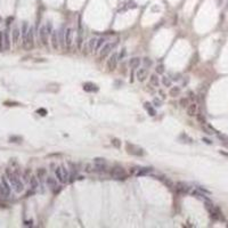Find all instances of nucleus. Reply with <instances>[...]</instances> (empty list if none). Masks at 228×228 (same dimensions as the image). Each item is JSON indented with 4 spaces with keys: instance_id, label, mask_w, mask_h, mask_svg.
Here are the masks:
<instances>
[{
    "instance_id": "f257e3e1",
    "label": "nucleus",
    "mask_w": 228,
    "mask_h": 228,
    "mask_svg": "<svg viewBox=\"0 0 228 228\" xmlns=\"http://www.w3.org/2000/svg\"><path fill=\"white\" fill-rule=\"evenodd\" d=\"M6 176H7V179L10 183L12 187L15 189L16 193H22L24 190V185L23 183L19 179V176L17 173H15L14 171H12L10 169H7L6 170Z\"/></svg>"
},
{
    "instance_id": "f03ea898",
    "label": "nucleus",
    "mask_w": 228,
    "mask_h": 228,
    "mask_svg": "<svg viewBox=\"0 0 228 228\" xmlns=\"http://www.w3.org/2000/svg\"><path fill=\"white\" fill-rule=\"evenodd\" d=\"M126 147H127V151H128L129 154L135 155V156H144V155L146 154L145 149L142 147H140V146H138V145H133V144L127 142Z\"/></svg>"
},
{
    "instance_id": "7ed1b4c3",
    "label": "nucleus",
    "mask_w": 228,
    "mask_h": 228,
    "mask_svg": "<svg viewBox=\"0 0 228 228\" xmlns=\"http://www.w3.org/2000/svg\"><path fill=\"white\" fill-rule=\"evenodd\" d=\"M111 176L116 180H123L128 177V173L122 166H115L111 170Z\"/></svg>"
},
{
    "instance_id": "20e7f679",
    "label": "nucleus",
    "mask_w": 228,
    "mask_h": 228,
    "mask_svg": "<svg viewBox=\"0 0 228 228\" xmlns=\"http://www.w3.org/2000/svg\"><path fill=\"white\" fill-rule=\"evenodd\" d=\"M175 188H176V190L179 194H188L192 190V187L185 181H177L176 185H175Z\"/></svg>"
},
{
    "instance_id": "39448f33",
    "label": "nucleus",
    "mask_w": 228,
    "mask_h": 228,
    "mask_svg": "<svg viewBox=\"0 0 228 228\" xmlns=\"http://www.w3.org/2000/svg\"><path fill=\"white\" fill-rule=\"evenodd\" d=\"M135 8H137V4H136L133 0H126V1H123V2L120 5L118 12H119V13H124V12H127V10L135 9Z\"/></svg>"
},
{
    "instance_id": "423d86ee",
    "label": "nucleus",
    "mask_w": 228,
    "mask_h": 228,
    "mask_svg": "<svg viewBox=\"0 0 228 228\" xmlns=\"http://www.w3.org/2000/svg\"><path fill=\"white\" fill-rule=\"evenodd\" d=\"M0 184H1V186H0V190H1V193H2V195L4 196H9L10 195V187H9V184H8V181H7V177L2 176L1 177V179H0Z\"/></svg>"
},
{
    "instance_id": "0eeeda50",
    "label": "nucleus",
    "mask_w": 228,
    "mask_h": 228,
    "mask_svg": "<svg viewBox=\"0 0 228 228\" xmlns=\"http://www.w3.org/2000/svg\"><path fill=\"white\" fill-rule=\"evenodd\" d=\"M46 184H47L48 188H49L50 190H52L55 194L59 193V190L62 189L61 186L57 185V180L55 179V178H52V177H48L47 180H46Z\"/></svg>"
},
{
    "instance_id": "6e6552de",
    "label": "nucleus",
    "mask_w": 228,
    "mask_h": 228,
    "mask_svg": "<svg viewBox=\"0 0 228 228\" xmlns=\"http://www.w3.org/2000/svg\"><path fill=\"white\" fill-rule=\"evenodd\" d=\"M118 46V41H114V42H109V43H106L105 46H103L102 47V50H100V57L102 58H104V57H106L107 55H109V52L113 50L114 48Z\"/></svg>"
},
{
    "instance_id": "1a4fd4ad",
    "label": "nucleus",
    "mask_w": 228,
    "mask_h": 228,
    "mask_svg": "<svg viewBox=\"0 0 228 228\" xmlns=\"http://www.w3.org/2000/svg\"><path fill=\"white\" fill-rule=\"evenodd\" d=\"M118 62H119V54L116 52H112V55H111L109 58L107 59V67H109V70L113 71L114 69L116 67Z\"/></svg>"
},
{
    "instance_id": "9d476101",
    "label": "nucleus",
    "mask_w": 228,
    "mask_h": 228,
    "mask_svg": "<svg viewBox=\"0 0 228 228\" xmlns=\"http://www.w3.org/2000/svg\"><path fill=\"white\" fill-rule=\"evenodd\" d=\"M73 37H74V31L72 28H66L65 29V35H64V39H65V46L67 48H70L73 43Z\"/></svg>"
},
{
    "instance_id": "9b49d317",
    "label": "nucleus",
    "mask_w": 228,
    "mask_h": 228,
    "mask_svg": "<svg viewBox=\"0 0 228 228\" xmlns=\"http://www.w3.org/2000/svg\"><path fill=\"white\" fill-rule=\"evenodd\" d=\"M24 46L28 48H31L33 46V28H30L29 29V32L26 34L25 39L23 40Z\"/></svg>"
},
{
    "instance_id": "f8f14e48",
    "label": "nucleus",
    "mask_w": 228,
    "mask_h": 228,
    "mask_svg": "<svg viewBox=\"0 0 228 228\" xmlns=\"http://www.w3.org/2000/svg\"><path fill=\"white\" fill-rule=\"evenodd\" d=\"M82 88L87 92H97L99 90V87L95 85V83H92V82H86V83L82 85Z\"/></svg>"
},
{
    "instance_id": "ddd939ff",
    "label": "nucleus",
    "mask_w": 228,
    "mask_h": 228,
    "mask_svg": "<svg viewBox=\"0 0 228 228\" xmlns=\"http://www.w3.org/2000/svg\"><path fill=\"white\" fill-rule=\"evenodd\" d=\"M147 75H148V70L146 67L139 69L137 71V73H136V78H137V80L139 81V82H142V81L146 80Z\"/></svg>"
},
{
    "instance_id": "4468645a",
    "label": "nucleus",
    "mask_w": 228,
    "mask_h": 228,
    "mask_svg": "<svg viewBox=\"0 0 228 228\" xmlns=\"http://www.w3.org/2000/svg\"><path fill=\"white\" fill-rule=\"evenodd\" d=\"M48 32H47V29H46V25H42L40 30H39V37H40V40L43 45H47L48 42Z\"/></svg>"
},
{
    "instance_id": "2eb2a0df",
    "label": "nucleus",
    "mask_w": 228,
    "mask_h": 228,
    "mask_svg": "<svg viewBox=\"0 0 228 228\" xmlns=\"http://www.w3.org/2000/svg\"><path fill=\"white\" fill-rule=\"evenodd\" d=\"M197 111H199V107H197V104L196 103H190L188 106H187V111L186 113L188 116H194L197 114Z\"/></svg>"
},
{
    "instance_id": "dca6fc26",
    "label": "nucleus",
    "mask_w": 228,
    "mask_h": 228,
    "mask_svg": "<svg viewBox=\"0 0 228 228\" xmlns=\"http://www.w3.org/2000/svg\"><path fill=\"white\" fill-rule=\"evenodd\" d=\"M153 172V169L152 168H137V175L138 177L140 176H147V175H149V173H152Z\"/></svg>"
},
{
    "instance_id": "f3484780",
    "label": "nucleus",
    "mask_w": 228,
    "mask_h": 228,
    "mask_svg": "<svg viewBox=\"0 0 228 228\" xmlns=\"http://www.w3.org/2000/svg\"><path fill=\"white\" fill-rule=\"evenodd\" d=\"M52 45L54 49H58L59 47V40H58V32L54 31L52 33Z\"/></svg>"
},
{
    "instance_id": "a211bd4d",
    "label": "nucleus",
    "mask_w": 228,
    "mask_h": 228,
    "mask_svg": "<svg viewBox=\"0 0 228 228\" xmlns=\"http://www.w3.org/2000/svg\"><path fill=\"white\" fill-rule=\"evenodd\" d=\"M202 130H203L205 133H208V135H214V133H217V130L214 128H212V127H211L210 124L206 123V122L202 124Z\"/></svg>"
},
{
    "instance_id": "6ab92c4d",
    "label": "nucleus",
    "mask_w": 228,
    "mask_h": 228,
    "mask_svg": "<svg viewBox=\"0 0 228 228\" xmlns=\"http://www.w3.org/2000/svg\"><path fill=\"white\" fill-rule=\"evenodd\" d=\"M144 109L147 111V113L149 114L151 116H155V114H156V111H155V109L153 107V105L151 104V103H148V102L144 103Z\"/></svg>"
},
{
    "instance_id": "aec40b11",
    "label": "nucleus",
    "mask_w": 228,
    "mask_h": 228,
    "mask_svg": "<svg viewBox=\"0 0 228 228\" xmlns=\"http://www.w3.org/2000/svg\"><path fill=\"white\" fill-rule=\"evenodd\" d=\"M140 63H142V61H140L139 57H133L129 61V66H130V69H137V67H139Z\"/></svg>"
},
{
    "instance_id": "412c9836",
    "label": "nucleus",
    "mask_w": 228,
    "mask_h": 228,
    "mask_svg": "<svg viewBox=\"0 0 228 228\" xmlns=\"http://www.w3.org/2000/svg\"><path fill=\"white\" fill-rule=\"evenodd\" d=\"M64 35H65V29L63 28L58 31V40H59V46L62 48L65 47V39H64Z\"/></svg>"
},
{
    "instance_id": "4be33fe9",
    "label": "nucleus",
    "mask_w": 228,
    "mask_h": 228,
    "mask_svg": "<svg viewBox=\"0 0 228 228\" xmlns=\"http://www.w3.org/2000/svg\"><path fill=\"white\" fill-rule=\"evenodd\" d=\"M55 175H56L57 179L61 181L62 184H65V180H64V176H63V172H62V168H61V166L56 168V170H55Z\"/></svg>"
},
{
    "instance_id": "5701e85b",
    "label": "nucleus",
    "mask_w": 228,
    "mask_h": 228,
    "mask_svg": "<svg viewBox=\"0 0 228 228\" xmlns=\"http://www.w3.org/2000/svg\"><path fill=\"white\" fill-rule=\"evenodd\" d=\"M10 48V41H9V35L7 32H4V50H8Z\"/></svg>"
},
{
    "instance_id": "b1692460",
    "label": "nucleus",
    "mask_w": 228,
    "mask_h": 228,
    "mask_svg": "<svg viewBox=\"0 0 228 228\" xmlns=\"http://www.w3.org/2000/svg\"><path fill=\"white\" fill-rule=\"evenodd\" d=\"M180 87H171V89L170 91H169V95L171 96V97H177V96H179L180 95Z\"/></svg>"
},
{
    "instance_id": "393cba45",
    "label": "nucleus",
    "mask_w": 228,
    "mask_h": 228,
    "mask_svg": "<svg viewBox=\"0 0 228 228\" xmlns=\"http://www.w3.org/2000/svg\"><path fill=\"white\" fill-rule=\"evenodd\" d=\"M96 43H97V38H91L90 40L88 41V45H87L88 52H92V50H95Z\"/></svg>"
},
{
    "instance_id": "a878e982",
    "label": "nucleus",
    "mask_w": 228,
    "mask_h": 228,
    "mask_svg": "<svg viewBox=\"0 0 228 228\" xmlns=\"http://www.w3.org/2000/svg\"><path fill=\"white\" fill-rule=\"evenodd\" d=\"M12 35H13V42L17 43L18 42L19 35H21V31H19L18 29H14L13 32H12Z\"/></svg>"
},
{
    "instance_id": "bb28decb",
    "label": "nucleus",
    "mask_w": 228,
    "mask_h": 228,
    "mask_svg": "<svg viewBox=\"0 0 228 228\" xmlns=\"http://www.w3.org/2000/svg\"><path fill=\"white\" fill-rule=\"evenodd\" d=\"M149 82H151V85L154 86V87H159V86H160V80H159V78H157V74H152L151 78H149Z\"/></svg>"
},
{
    "instance_id": "cd10ccee",
    "label": "nucleus",
    "mask_w": 228,
    "mask_h": 228,
    "mask_svg": "<svg viewBox=\"0 0 228 228\" xmlns=\"http://www.w3.org/2000/svg\"><path fill=\"white\" fill-rule=\"evenodd\" d=\"M29 24L28 22H23V25H22V37H23V40L25 39V37H26V34H28L29 32Z\"/></svg>"
},
{
    "instance_id": "c85d7f7f",
    "label": "nucleus",
    "mask_w": 228,
    "mask_h": 228,
    "mask_svg": "<svg viewBox=\"0 0 228 228\" xmlns=\"http://www.w3.org/2000/svg\"><path fill=\"white\" fill-rule=\"evenodd\" d=\"M29 181H30V186H31V188H32V189H35V188L39 186L38 179H37L35 177H31Z\"/></svg>"
},
{
    "instance_id": "c756f323",
    "label": "nucleus",
    "mask_w": 228,
    "mask_h": 228,
    "mask_svg": "<svg viewBox=\"0 0 228 228\" xmlns=\"http://www.w3.org/2000/svg\"><path fill=\"white\" fill-rule=\"evenodd\" d=\"M105 41H106V38H99V39H97V43H96V48H95L96 52H98V49H102V47H103V45L105 43Z\"/></svg>"
},
{
    "instance_id": "7c9ffc66",
    "label": "nucleus",
    "mask_w": 228,
    "mask_h": 228,
    "mask_svg": "<svg viewBox=\"0 0 228 228\" xmlns=\"http://www.w3.org/2000/svg\"><path fill=\"white\" fill-rule=\"evenodd\" d=\"M163 184L166 186V187H169V188H175V183L171 180V179H169V178H163Z\"/></svg>"
},
{
    "instance_id": "2f4dec72",
    "label": "nucleus",
    "mask_w": 228,
    "mask_h": 228,
    "mask_svg": "<svg viewBox=\"0 0 228 228\" xmlns=\"http://www.w3.org/2000/svg\"><path fill=\"white\" fill-rule=\"evenodd\" d=\"M62 168V172H63V176H64V180H65V183H69V179H70V172H69V170H66V168L64 166H61Z\"/></svg>"
},
{
    "instance_id": "473e14b6",
    "label": "nucleus",
    "mask_w": 228,
    "mask_h": 228,
    "mask_svg": "<svg viewBox=\"0 0 228 228\" xmlns=\"http://www.w3.org/2000/svg\"><path fill=\"white\" fill-rule=\"evenodd\" d=\"M162 83H163L164 87H171L172 80H171V78H169V76H163L162 78Z\"/></svg>"
},
{
    "instance_id": "72a5a7b5",
    "label": "nucleus",
    "mask_w": 228,
    "mask_h": 228,
    "mask_svg": "<svg viewBox=\"0 0 228 228\" xmlns=\"http://www.w3.org/2000/svg\"><path fill=\"white\" fill-rule=\"evenodd\" d=\"M111 144H112L115 148L121 147V140H120V139H118V138H113V139L111 140Z\"/></svg>"
},
{
    "instance_id": "f704fd0d",
    "label": "nucleus",
    "mask_w": 228,
    "mask_h": 228,
    "mask_svg": "<svg viewBox=\"0 0 228 228\" xmlns=\"http://www.w3.org/2000/svg\"><path fill=\"white\" fill-rule=\"evenodd\" d=\"M94 163L95 164H105L106 166V160L104 157H95L94 159Z\"/></svg>"
},
{
    "instance_id": "c9c22d12",
    "label": "nucleus",
    "mask_w": 228,
    "mask_h": 228,
    "mask_svg": "<svg viewBox=\"0 0 228 228\" xmlns=\"http://www.w3.org/2000/svg\"><path fill=\"white\" fill-rule=\"evenodd\" d=\"M23 138L19 137V136H12L9 137V142H22Z\"/></svg>"
},
{
    "instance_id": "e433bc0d",
    "label": "nucleus",
    "mask_w": 228,
    "mask_h": 228,
    "mask_svg": "<svg viewBox=\"0 0 228 228\" xmlns=\"http://www.w3.org/2000/svg\"><path fill=\"white\" fill-rule=\"evenodd\" d=\"M37 175H38L39 179H42L43 177L46 176V170H45L43 168H41V169H38V171H37Z\"/></svg>"
},
{
    "instance_id": "4c0bfd02",
    "label": "nucleus",
    "mask_w": 228,
    "mask_h": 228,
    "mask_svg": "<svg viewBox=\"0 0 228 228\" xmlns=\"http://www.w3.org/2000/svg\"><path fill=\"white\" fill-rule=\"evenodd\" d=\"M82 170L86 171V172H92V171H94V168H92V166L89 164V163H85V166H83V169H82Z\"/></svg>"
},
{
    "instance_id": "58836bf2",
    "label": "nucleus",
    "mask_w": 228,
    "mask_h": 228,
    "mask_svg": "<svg viewBox=\"0 0 228 228\" xmlns=\"http://www.w3.org/2000/svg\"><path fill=\"white\" fill-rule=\"evenodd\" d=\"M196 118H197V120H199V122L201 124H203V123H205V122H206V121H205V118L203 116V114H202V113L196 114Z\"/></svg>"
},
{
    "instance_id": "ea45409f",
    "label": "nucleus",
    "mask_w": 228,
    "mask_h": 228,
    "mask_svg": "<svg viewBox=\"0 0 228 228\" xmlns=\"http://www.w3.org/2000/svg\"><path fill=\"white\" fill-rule=\"evenodd\" d=\"M155 71H156V74H163V73H164V66H163L162 64H160V65L156 66Z\"/></svg>"
},
{
    "instance_id": "a19ab883",
    "label": "nucleus",
    "mask_w": 228,
    "mask_h": 228,
    "mask_svg": "<svg viewBox=\"0 0 228 228\" xmlns=\"http://www.w3.org/2000/svg\"><path fill=\"white\" fill-rule=\"evenodd\" d=\"M180 139L187 140V142H188V144H190V142H193V140H192V138H189L188 136H187V135H185V133H181L180 136H179V140H180Z\"/></svg>"
},
{
    "instance_id": "79ce46f5",
    "label": "nucleus",
    "mask_w": 228,
    "mask_h": 228,
    "mask_svg": "<svg viewBox=\"0 0 228 228\" xmlns=\"http://www.w3.org/2000/svg\"><path fill=\"white\" fill-rule=\"evenodd\" d=\"M180 105L183 106V107H187V106L189 105V100H188V98H181Z\"/></svg>"
},
{
    "instance_id": "37998d69",
    "label": "nucleus",
    "mask_w": 228,
    "mask_h": 228,
    "mask_svg": "<svg viewBox=\"0 0 228 228\" xmlns=\"http://www.w3.org/2000/svg\"><path fill=\"white\" fill-rule=\"evenodd\" d=\"M153 105H154L155 107H161V106H162V100L159 99V98H154V99H153Z\"/></svg>"
},
{
    "instance_id": "c03bdc74",
    "label": "nucleus",
    "mask_w": 228,
    "mask_h": 228,
    "mask_svg": "<svg viewBox=\"0 0 228 228\" xmlns=\"http://www.w3.org/2000/svg\"><path fill=\"white\" fill-rule=\"evenodd\" d=\"M196 189H199L200 192H202V193H204V194H206V195H210V194H211V192H210V190H208V189H205V188H203L202 186H196Z\"/></svg>"
},
{
    "instance_id": "a18cd8bd",
    "label": "nucleus",
    "mask_w": 228,
    "mask_h": 228,
    "mask_svg": "<svg viewBox=\"0 0 228 228\" xmlns=\"http://www.w3.org/2000/svg\"><path fill=\"white\" fill-rule=\"evenodd\" d=\"M46 29H47V32L48 34H52L54 31H52V24L50 23V22H47V24H46Z\"/></svg>"
},
{
    "instance_id": "49530a36",
    "label": "nucleus",
    "mask_w": 228,
    "mask_h": 228,
    "mask_svg": "<svg viewBox=\"0 0 228 228\" xmlns=\"http://www.w3.org/2000/svg\"><path fill=\"white\" fill-rule=\"evenodd\" d=\"M0 50H4V32L0 31Z\"/></svg>"
},
{
    "instance_id": "de8ad7c7",
    "label": "nucleus",
    "mask_w": 228,
    "mask_h": 228,
    "mask_svg": "<svg viewBox=\"0 0 228 228\" xmlns=\"http://www.w3.org/2000/svg\"><path fill=\"white\" fill-rule=\"evenodd\" d=\"M144 64H145L146 66H151V65L153 64L152 59H151V58H148V57H145V58H144Z\"/></svg>"
},
{
    "instance_id": "09e8293b",
    "label": "nucleus",
    "mask_w": 228,
    "mask_h": 228,
    "mask_svg": "<svg viewBox=\"0 0 228 228\" xmlns=\"http://www.w3.org/2000/svg\"><path fill=\"white\" fill-rule=\"evenodd\" d=\"M180 73H176V74H173L172 75V78H171V80L172 81H179L180 80Z\"/></svg>"
},
{
    "instance_id": "8fccbe9b",
    "label": "nucleus",
    "mask_w": 228,
    "mask_h": 228,
    "mask_svg": "<svg viewBox=\"0 0 228 228\" xmlns=\"http://www.w3.org/2000/svg\"><path fill=\"white\" fill-rule=\"evenodd\" d=\"M37 112L40 113V115H46V114H47V111H46L45 109H38Z\"/></svg>"
},
{
    "instance_id": "3c124183",
    "label": "nucleus",
    "mask_w": 228,
    "mask_h": 228,
    "mask_svg": "<svg viewBox=\"0 0 228 228\" xmlns=\"http://www.w3.org/2000/svg\"><path fill=\"white\" fill-rule=\"evenodd\" d=\"M6 106H17V105H19L18 103H9V102H6L5 103Z\"/></svg>"
},
{
    "instance_id": "603ef678",
    "label": "nucleus",
    "mask_w": 228,
    "mask_h": 228,
    "mask_svg": "<svg viewBox=\"0 0 228 228\" xmlns=\"http://www.w3.org/2000/svg\"><path fill=\"white\" fill-rule=\"evenodd\" d=\"M202 140H203L204 142H206V144H212V142H211V140H209V139H206V138H203Z\"/></svg>"
},
{
    "instance_id": "864d4df0",
    "label": "nucleus",
    "mask_w": 228,
    "mask_h": 228,
    "mask_svg": "<svg viewBox=\"0 0 228 228\" xmlns=\"http://www.w3.org/2000/svg\"><path fill=\"white\" fill-rule=\"evenodd\" d=\"M159 92L161 94V95H162V98L164 99V98H166V95H164V92H163V91H162V90H159Z\"/></svg>"
},
{
    "instance_id": "5fc2aeb1",
    "label": "nucleus",
    "mask_w": 228,
    "mask_h": 228,
    "mask_svg": "<svg viewBox=\"0 0 228 228\" xmlns=\"http://www.w3.org/2000/svg\"><path fill=\"white\" fill-rule=\"evenodd\" d=\"M221 154H223V155H226V156H228V153H225V152H220Z\"/></svg>"
},
{
    "instance_id": "6e6d98bb",
    "label": "nucleus",
    "mask_w": 228,
    "mask_h": 228,
    "mask_svg": "<svg viewBox=\"0 0 228 228\" xmlns=\"http://www.w3.org/2000/svg\"><path fill=\"white\" fill-rule=\"evenodd\" d=\"M227 227H228V225H227Z\"/></svg>"
}]
</instances>
